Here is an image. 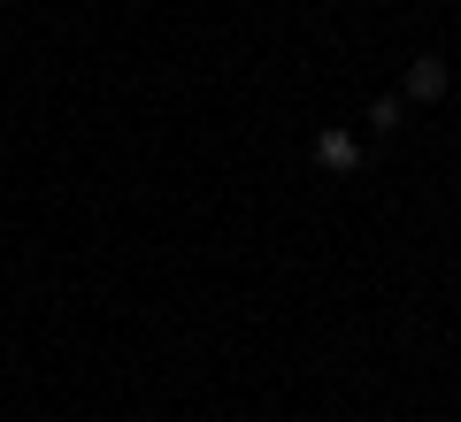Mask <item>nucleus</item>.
Returning <instances> with one entry per match:
<instances>
[{
  "label": "nucleus",
  "instance_id": "nucleus-3",
  "mask_svg": "<svg viewBox=\"0 0 461 422\" xmlns=\"http://www.w3.org/2000/svg\"><path fill=\"white\" fill-rule=\"evenodd\" d=\"M369 123H377V130H400V100L377 93V100H369Z\"/></svg>",
  "mask_w": 461,
  "mask_h": 422
},
{
  "label": "nucleus",
  "instance_id": "nucleus-2",
  "mask_svg": "<svg viewBox=\"0 0 461 422\" xmlns=\"http://www.w3.org/2000/svg\"><path fill=\"white\" fill-rule=\"evenodd\" d=\"M408 100H446V62L438 54H415L408 62Z\"/></svg>",
  "mask_w": 461,
  "mask_h": 422
},
{
  "label": "nucleus",
  "instance_id": "nucleus-1",
  "mask_svg": "<svg viewBox=\"0 0 461 422\" xmlns=\"http://www.w3.org/2000/svg\"><path fill=\"white\" fill-rule=\"evenodd\" d=\"M315 169H330V177L362 169V139H354V130H339V123H323V130H315Z\"/></svg>",
  "mask_w": 461,
  "mask_h": 422
}]
</instances>
